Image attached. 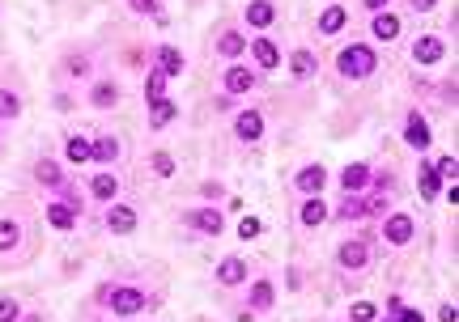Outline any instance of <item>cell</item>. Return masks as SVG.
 Segmentation results:
<instances>
[{"mask_svg": "<svg viewBox=\"0 0 459 322\" xmlns=\"http://www.w3.org/2000/svg\"><path fill=\"white\" fill-rule=\"evenodd\" d=\"M362 4H366V8H370V13H383V8H387V4H392V0H362Z\"/></svg>", "mask_w": 459, "mask_h": 322, "instance_id": "obj_46", "label": "cell"}, {"mask_svg": "<svg viewBox=\"0 0 459 322\" xmlns=\"http://www.w3.org/2000/svg\"><path fill=\"white\" fill-rule=\"evenodd\" d=\"M157 72L162 76H179L183 72V51L179 47H157Z\"/></svg>", "mask_w": 459, "mask_h": 322, "instance_id": "obj_17", "label": "cell"}, {"mask_svg": "<svg viewBox=\"0 0 459 322\" xmlns=\"http://www.w3.org/2000/svg\"><path fill=\"white\" fill-rule=\"evenodd\" d=\"M226 89H230V93H251V89H255V72L243 68V64H234V68L226 72Z\"/></svg>", "mask_w": 459, "mask_h": 322, "instance_id": "obj_15", "label": "cell"}, {"mask_svg": "<svg viewBox=\"0 0 459 322\" xmlns=\"http://www.w3.org/2000/svg\"><path fill=\"white\" fill-rule=\"evenodd\" d=\"M187 225H196V234H204V238H217V234H221V212H217V208L187 212Z\"/></svg>", "mask_w": 459, "mask_h": 322, "instance_id": "obj_10", "label": "cell"}, {"mask_svg": "<svg viewBox=\"0 0 459 322\" xmlns=\"http://www.w3.org/2000/svg\"><path fill=\"white\" fill-rule=\"evenodd\" d=\"M149 161H153V174H157V178H170V174H175V157H170V153H153Z\"/></svg>", "mask_w": 459, "mask_h": 322, "instance_id": "obj_36", "label": "cell"}, {"mask_svg": "<svg viewBox=\"0 0 459 322\" xmlns=\"http://www.w3.org/2000/svg\"><path fill=\"white\" fill-rule=\"evenodd\" d=\"M217 280H221L226 289H230V284H243V280H247V263H243V259H221Z\"/></svg>", "mask_w": 459, "mask_h": 322, "instance_id": "obj_22", "label": "cell"}, {"mask_svg": "<svg viewBox=\"0 0 459 322\" xmlns=\"http://www.w3.org/2000/svg\"><path fill=\"white\" fill-rule=\"evenodd\" d=\"M421 195H426V200H438V195H443V183H438V174H434L430 166H421Z\"/></svg>", "mask_w": 459, "mask_h": 322, "instance_id": "obj_30", "label": "cell"}, {"mask_svg": "<svg viewBox=\"0 0 459 322\" xmlns=\"http://www.w3.org/2000/svg\"><path fill=\"white\" fill-rule=\"evenodd\" d=\"M145 89H149V93H145L149 102H157V98H166V76H162V72L153 68V72H149V81H145Z\"/></svg>", "mask_w": 459, "mask_h": 322, "instance_id": "obj_34", "label": "cell"}, {"mask_svg": "<svg viewBox=\"0 0 459 322\" xmlns=\"http://www.w3.org/2000/svg\"><path fill=\"white\" fill-rule=\"evenodd\" d=\"M64 157H68V161H77V166H85V161H89V140H85V136H68Z\"/></svg>", "mask_w": 459, "mask_h": 322, "instance_id": "obj_28", "label": "cell"}, {"mask_svg": "<svg viewBox=\"0 0 459 322\" xmlns=\"http://www.w3.org/2000/svg\"><path fill=\"white\" fill-rule=\"evenodd\" d=\"M298 221H302L306 229L323 225V221H328V204H323L319 195H306V200H302V208H298Z\"/></svg>", "mask_w": 459, "mask_h": 322, "instance_id": "obj_11", "label": "cell"}, {"mask_svg": "<svg viewBox=\"0 0 459 322\" xmlns=\"http://www.w3.org/2000/svg\"><path fill=\"white\" fill-rule=\"evenodd\" d=\"M175 115H179V106H175L170 98H157V102L149 106V127H166Z\"/></svg>", "mask_w": 459, "mask_h": 322, "instance_id": "obj_26", "label": "cell"}, {"mask_svg": "<svg viewBox=\"0 0 459 322\" xmlns=\"http://www.w3.org/2000/svg\"><path fill=\"white\" fill-rule=\"evenodd\" d=\"M260 229H264V225H260V217H243L238 238H243V242H251V238H260Z\"/></svg>", "mask_w": 459, "mask_h": 322, "instance_id": "obj_37", "label": "cell"}, {"mask_svg": "<svg viewBox=\"0 0 459 322\" xmlns=\"http://www.w3.org/2000/svg\"><path fill=\"white\" fill-rule=\"evenodd\" d=\"M68 72H72V76H85V72H89V59H81V55L68 59Z\"/></svg>", "mask_w": 459, "mask_h": 322, "instance_id": "obj_42", "label": "cell"}, {"mask_svg": "<svg viewBox=\"0 0 459 322\" xmlns=\"http://www.w3.org/2000/svg\"><path fill=\"white\" fill-rule=\"evenodd\" d=\"M396 322H426V314H421V310H400Z\"/></svg>", "mask_w": 459, "mask_h": 322, "instance_id": "obj_43", "label": "cell"}, {"mask_svg": "<svg viewBox=\"0 0 459 322\" xmlns=\"http://www.w3.org/2000/svg\"><path fill=\"white\" fill-rule=\"evenodd\" d=\"M34 178H38V183H43V187H60V166H55V161H47V157H43V161H38V166H34Z\"/></svg>", "mask_w": 459, "mask_h": 322, "instance_id": "obj_29", "label": "cell"}, {"mask_svg": "<svg viewBox=\"0 0 459 322\" xmlns=\"http://www.w3.org/2000/svg\"><path fill=\"white\" fill-rule=\"evenodd\" d=\"M272 17H277V8H272L268 0H251V4H247V25H251V30H268Z\"/></svg>", "mask_w": 459, "mask_h": 322, "instance_id": "obj_14", "label": "cell"}, {"mask_svg": "<svg viewBox=\"0 0 459 322\" xmlns=\"http://www.w3.org/2000/svg\"><path fill=\"white\" fill-rule=\"evenodd\" d=\"M115 157H119V140H115V136H98V140L89 144V161H102V166H106V161H115Z\"/></svg>", "mask_w": 459, "mask_h": 322, "instance_id": "obj_20", "label": "cell"}, {"mask_svg": "<svg viewBox=\"0 0 459 322\" xmlns=\"http://www.w3.org/2000/svg\"><path fill=\"white\" fill-rule=\"evenodd\" d=\"M21 115V98L13 89H0V119H17Z\"/></svg>", "mask_w": 459, "mask_h": 322, "instance_id": "obj_31", "label": "cell"}, {"mask_svg": "<svg viewBox=\"0 0 459 322\" xmlns=\"http://www.w3.org/2000/svg\"><path fill=\"white\" fill-rule=\"evenodd\" d=\"M98 301H106L115 314H123V318H128V314H140L149 297H145L140 289H102V293H98Z\"/></svg>", "mask_w": 459, "mask_h": 322, "instance_id": "obj_2", "label": "cell"}, {"mask_svg": "<svg viewBox=\"0 0 459 322\" xmlns=\"http://www.w3.org/2000/svg\"><path fill=\"white\" fill-rule=\"evenodd\" d=\"M443 55H447V47H443V38H434V34H426V38H417V42H413V59H417V64H426V68H430V64H438Z\"/></svg>", "mask_w": 459, "mask_h": 322, "instance_id": "obj_7", "label": "cell"}, {"mask_svg": "<svg viewBox=\"0 0 459 322\" xmlns=\"http://www.w3.org/2000/svg\"><path fill=\"white\" fill-rule=\"evenodd\" d=\"M128 8L140 13V17H153V13H157V0H128Z\"/></svg>", "mask_w": 459, "mask_h": 322, "instance_id": "obj_40", "label": "cell"}, {"mask_svg": "<svg viewBox=\"0 0 459 322\" xmlns=\"http://www.w3.org/2000/svg\"><path fill=\"white\" fill-rule=\"evenodd\" d=\"M289 72H294L298 81H306V76H315V55H311L306 47H298V51L289 55Z\"/></svg>", "mask_w": 459, "mask_h": 322, "instance_id": "obj_24", "label": "cell"}, {"mask_svg": "<svg viewBox=\"0 0 459 322\" xmlns=\"http://www.w3.org/2000/svg\"><path fill=\"white\" fill-rule=\"evenodd\" d=\"M370 30H375V38H383V42H396V38H400V17L383 8V13H375Z\"/></svg>", "mask_w": 459, "mask_h": 322, "instance_id": "obj_12", "label": "cell"}, {"mask_svg": "<svg viewBox=\"0 0 459 322\" xmlns=\"http://www.w3.org/2000/svg\"><path fill=\"white\" fill-rule=\"evenodd\" d=\"M21 242V229H17V221H0V251H13Z\"/></svg>", "mask_w": 459, "mask_h": 322, "instance_id": "obj_33", "label": "cell"}, {"mask_svg": "<svg viewBox=\"0 0 459 322\" xmlns=\"http://www.w3.org/2000/svg\"><path fill=\"white\" fill-rule=\"evenodd\" d=\"M21 318V306L13 297H0V322H17Z\"/></svg>", "mask_w": 459, "mask_h": 322, "instance_id": "obj_38", "label": "cell"}, {"mask_svg": "<svg viewBox=\"0 0 459 322\" xmlns=\"http://www.w3.org/2000/svg\"><path fill=\"white\" fill-rule=\"evenodd\" d=\"M251 59H255L260 68H277V64H281V51H277L268 38H255V42H251Z\"/></svg>", "mask_w": 459, "mask_h": 322, "instance_id": "obj_19", "label": "cell"}, {"mask_svg": "<svg viewBox=\"0 0 459 322\" xmlns=\"http://www.w3.org/2000/svg\"><path fill=\"white\" fill-rule=\"evenodd\" d=\"M106 229H111V234H132V229H136V212H132L128 204H111V208H106Z\"/></svg>", "mask_w": 459, "mask_h": 322, "instance_id": "obj_9", "label": "cell"}, {"mask_svg": "<svg viewBox=\"0 0 459 322\" xmlns=\"http://www.w3.org/2000/svg\"><path fill=\"white\" fill-rule=\"evenodd\" d=\"M438 318H443V322H459V310H455V306H443V310H438Z\"/></svg>", "mask_w": 459, "mask_h": 322, "instance_id": "obj_44", "label": "cell"}, {"mask_svg": "<svg viewBox=\"0 0 459 322\" xmlns=\"http://www.w3.org/2000/svg\"><path fill=\"white\" fill-rule=\"evenodd\" d=\"M336 259H341V268H345V272H362V268L370 263V246H366V242H358V238H349V242L336 251Z\"/></svg>", "mask_w": 459, "mask_h": 322, "instance_id": "obj_4", "label": "cell"}, {"mask_svg": "<svg viewBox=\"0 0 459 322\" xmlns=\"http://www.w3.org/2000/svg\"><path fill=\"white\" fill-rule=\"evenodd\" d=\"M413 234H417V229H413V217H404V212H396V217L383 221V238H387L392 246H409Z\"/></svg>", "mask_w": 459, "mask_h": 322, "instance_id": "obj_3", "label": "cell"}, {"mask_svg": "<svg viewBox=\"0 0 459 322\" xmlns=\"http://www.w3.org/2000/svg\"><path fill=\"white\" fill-rule=\"evenodd\" d=\"M366 183H370V166H362V161L345 166V174H341V187H345V195H358Z\"/></svg>", "mask_w": 459, "mask_h": 322, "instance_id": "obj_13", "label": "cell"}, {"mask_svg": "<svg viewBox=\"0 0 459 322\" xmlns=\"http://www.w3.org/2000/svg\"><path fill=\"white\" fill-rule=\"evenodd\" d=\"M217 51H221L226 59H234V55H243V51H247V38H243L238 30H226V34H221V42H217Z\"/></svg>", "mask_w": 459, "mask_h": 322, "instance_id": "obj_27", "label": "cell"}, {"mask_svg": "<svg viewBox=\"0 0 459 322\" xmlns=\"http://www.w3.org/2000/svg\"><path fill=\"white\" fill-rule=\"evenodd\" d=\"M89 102H94L98 110H106V106H115V102H119V89H115V81H98V85L89 89Z\"/></svg>", "mask_w": 459, "mask_h": 322, "instance_id": "obj_25", "label": "cell"}, {"mask_svg": "<svg viewBox=\"0 0 459 322\" xmlns=\"http://www.w3.org/2000/svg\"><path fill=\"white\" fill-rule=\"evenodd\" d=\"M404 140H409L417 153H426V149H430V123H426L417 110H413V115H409V123H404Z\"/></svg>", "mask_w": 459, "mask_h": 322, "instance_id": "obj_8", "label": "cell"}, {"mask_svg": "<svg viewBox=\"0 0 459 322\" xmlns=\"http://www.w3.org/2000/svg\"><path fill=\"white\" fill-rule=\"evenodd\" d=\"M47 221H51V229H60V234H68V229L77 225V212H72L68 204H47Z\"/></svg>", "mask_w": 459, "mask_h": 322, "instance_id": "obj_21", "label": "cell"}, {"mask_svg": "<svg viewBox=\"0 0 459 322\" xmlns=\"http://www.w3.org/2000/svg\"><path fill=\"white\" fill-rule=\"evenodd\" d=\"M247 301H251V310H272L277 289H272L268 280H255V284H251V293H247Z\"/></svg>", "mask_w": 459, "mask_h": 322, "instance_id": "obj_23", "label": "cell"}, {"mask_svg": "<svg viewBox=\"0 0 459 322\" xmlns=\"http://www.w3.org/2000/svg\"><path fill=\"white\" fill-rule=\"evenodd\" d=\"M234 132H238L243 144H255V140L264 136V115H260V110H243V115L234 119Z\"/></svg>", "mask_w": 459, "mask_h": 322, "instance_id": "obj_6", "label": "cell"}, {"mask_svg": "<svg viewBox=\"0 0 459 322\" xmlns=\"http://www.w3.org/2000/svg\"><path fill=\"white\" fill-rule=\"evenodd\" d=\"M294 183H298V191H302V195H319V191L328 187V170H323L319 161H311V166H302V170H298V178H294Z\"/></svg>", "mask_w": 459, "mask_h": 322, "instance_id": "obj_5", "label": "cell"}, {"mask_svg": "<svg viewBox=\"0 0 459 322\" xmlns=\"http://www.w3.org/2000/svg\"><path fill=\"white\" fill-rule=\"evenodd\" d=\"M387 204H392V200H387V195H383V187H379V195H375V200L366 204V212H375V217H383V212H387Z\"/></svg>", "mask_w": 459, "mask_h": 322, "instance_id": "obj_41", "label": "cell"}, {"mask_svg": "<svg viewBox=\"0 0 459 322\" xmlns=\"http://www.w3.org/2000/svg\"><path fill=\"white\" fill-rule=\"evenodd\" d=\"M409 4H413V13H430L434 8V0H409Z\"/></svg>", "mask_w": 459, "mask_h": 322, "instance_id": "obj_45", "label": "cell"}, {"mask_svg": "<svg viewBox=\"0 0 459 322\" xmlns=\"http://www.w3.org/2000/svg\"><path fill=\"white\" fill-rule=\"evenodd\" d=\"M430 170L438 174V183H455V170H459V166H455V157H438Z\"/></svg>", "mask_w": 459, "mask_h": 322, "instance_id": "obj_35", "label": "cell"}, {"mask_svg": "<svg viewBox=\"0 0 459 322\" xmlns=\"http://www.w3.org/2000/svg\"><path fill=\"white\" fill-rule=\"evenodd\" d=\"M362 212H366V204H362L358 195H345V200H341V208H336V217H341V221H353V217H362Z\"/></svg>", "mask_w": 459, "mask_h": 322, "instance_id": "obj_32", "label": "cell"}, {"mask_svg": "<svg viewBox=\"0 0 459 322\" xmlns=\"http://www.w3.org/2000/svg\"><path fill=\"white\" fill-rule=\"evenodd\" d=\"M375 314H379V310H375L370 301H358V306H353V322H375Z\"/></svg>", "mask_w": 459, "mask_h": 322, "instance_id": "obj_39", "label": "cell"}, {"mask_svg": "<svg viewBox=\"0 0 459 322\" xmlns=\"http://www.w3.org/2000/svg\"><path fill=\"white\" fill-rule=\"evenodd\" d=\"M26 322H43V318H38V314H30V318H26Z\"/></svg>", "mask_w": 459, "mask_h": 322, "instance_id": "obj_47", "label": "cell"}, {"mask_svg": "<svg viewBox=\"0 0 459 322\" xmlns=\"http://www.w3.org/2000/svg\"><path fill=\"white\" fill-rule=\"evenodd\" d=\"M89 191H94V200H106V204H115V195H119V178L115 174H94L89 178Z\"/></svg>", "mask_w": 459, "mask_h": 322, "instance_id": "obj_16", "label": "cell"}, {"mask_svg": "<svg viewBox=\"0 0 459 322\" xmlns=\"http://www.w3.org/2000/svg\"><path fill=\"white\" fill-rule=\"evenodd\" d=\"M345 21H349V13H345L341 4H332V8H323V13H319V34H341V30H345Z\"/></svg>", "mask_w": 459, "mask_h": 322, "instance_id": "obj_18", "label": "cell"}, {"mask_svg": "<svg viewBox=\"0 0 459 322\" xmlns=\"http://www.w3.org/2000/svg\"><path fill=\"white\" fill-rule=\"evenodd\" d=\"M336 68H341V76L362 81V76H370V72L379 68V55H375V47H366V42H349V47L336 55Z\"/></svg>", "mask_w": 459, "mask_h": 322, "instance_id": "obj_1", "label": "cell"}]
</instances>
